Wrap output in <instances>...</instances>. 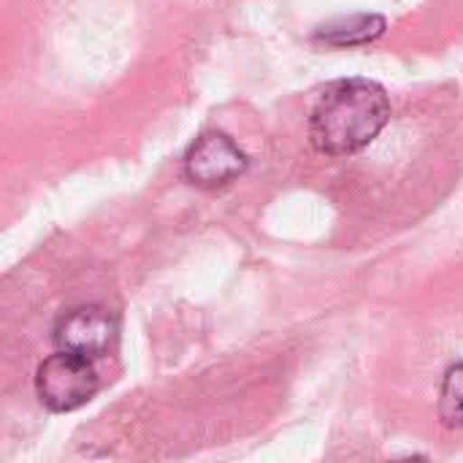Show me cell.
<instances>
[{"mask_svg":"<svg viewBox=\"0 0 463 463\" xmlns=\"http://www.w3.org/2000/svg\"><path fill=\"white\" fill-rule=\"evenodd\" d=\"M391 119L388 92L369 79L331 81L309 114V138L323 155H353L369 146Z\"/></svg>","mask_w":463,"mask_h":463,"instance_id":"6da1fadb","label":"cell"},{"mask_svg":"<svg viewBox=\"0 0 463 463\" xmlns=\"http://www.w3.org/2000/svg\"><path fill=\"white\" fill-rule=\"evenodd\" d=\"M98 388L100 377L95 361L73 353L57 350V355H49L35 372V393L49 412H73L92 402Z\"/></svg>","mask_w":463,"mask_h":463,"instance_id":"7a4b0ae2","label":"cell"},{"mask_svg":"<svg viewBox=\"0 0 463 463\" xmlns=\"http://www.w3.org/2000/svg\"><path fill=\"white\" fill-rule=\"evenodd\" d=\"M247 165L250 160L239 149V144L220 130H209L198 136L184 152V176L195 187H206V190L231 184L247 171Z\"/></svg>","mask_w":463,"mask_h":463,"instance_id":"3957f363","label":"cell"},{"mask_svg":"<svg viewBox=\"0 0 463 463\" xmlns=\"http://www.w3.org/2000/svg\"><path fill=\"white\" fill-rule=\"evenodd\" d=\"M117 336V317L103 307H79L62 315L52 331V342L60 353H73L98 361L109 353Z\"/></svg>","mask_w":463,"mask_h":463,"instance_id":"277c9868","label":"cell"},{"mask_svg":"<svg viewBox=\"0 0 463 463\" xmlns=\"http://www.w3.org/2000/svg\"><path fill=\"white\" fill-rule=\"evenodd\" d=\"M385 30V19L377 14H355L350 19H342L336 24H328L317 33V38H323L326 43L334 46H355V43H369L374 38H380Z\"/></svg>","mask_w":463,"mask_h":463,"instance_id":"5b68a950","label":"cell"},{"mask_svg":"<svg viewBox=\"0 0 463 463\" xmlns=\"http://www.w3.org/2000/svg\"><path fill=\"white\" fill-rule=\"evenodd\" d=\"M439 418L445 426L463 429V364L448 369L439 396Z\"/></svg>","mask_w":463,"mask_h":463,"instance_id":"8992f818","label":"cell"}]
</instances>
